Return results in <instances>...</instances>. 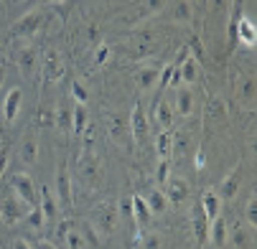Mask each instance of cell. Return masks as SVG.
I'll use <instances>...</instances> for the list:
<instances>
[{
  "label": "cell",
  "instance_id": "23",
  "mask_svg": "<svg viewBox=\"0 0 257 249\" xmlns=\"http://www.w3.org/2000/svg\"><path fill=\"white\" fill-rule=\"evenodd\" d=\"M234 94H237L239 104H244L247 110H252L254 107V79L252 77H239L237 87H234Z\"/></svg>",
  "mask_w": 257,
  "mask_h": 249
},
{
  "label": "cell",
  "instance_id": "52",
  "mask_svg": "<svg viewBox=\"0 0 257 249\" xmlns=\"http://www.w3.org/2000/svg\"><path fill=\"white\" fill-rule=\"evenodd\" d=\"M3 82H6V66H0V87H3Z\"/></svg>",
  "mask_w": 257,
  "mask_h": 249
},
{
  "label": "cell",
  "instance_id": "43",
  "mask_svg": "<svg viewBox=\"0 0 257 249\" xmlns=\"http://www.w3.org/2000/svg\"><path fill=\"white\" fill-rule=\"evenodd\" d=\"M87 41H89L92 46H99V44H102V31H99L97 23H89V26H87Z\"/></svg>",
  "mask_w": 257,
  "mask_h": 249
},
{
  "label": "cell",
  "instance_id": "19",
  "mask_svg": "<svg viewBox=\"0 0 257 249\" xmlns=\"http://www.w3.org/2000/svg\"><path fill=\"white\" fill-rule=\"evenodd\" d=\"M21 107H23V89L16 87V89H11V92L6 94V99H3V120H6L8 125L16 122Z\"/></svg>",
  "mask_w": 257,
  "mask_h": 249
},
{
  "label": "cell",
  "instance_id": "40",
  "mask_svg": "<svg viewBox=\"0 0 257 249\" xmlns=\"http://www.w3.org/2000/svg\"><path fill=\"white\" fill-rule=\"evenodd\" d=\"M71 97H74V102H77V104H87L89 92L84 89V84H82V82H74V84H71Z\"/></svg>",
  "mask_w": 257,
  "mask_h": 249
},
{
  "label": "cell",
  "instance_id": "54",
  "mask_svg": "<svg viewBox=\"0 0 257 249\" xmlns=\"http://www.w3.org/2000/svg\"><path fill=\"white\" fill-rule=\"evenodd\" d=\"M0 16H3V0H0Z\"/></svg>",
  "mask_w": 257,
  "mask_h": 249
},
{
  "label": "cell",
  "instance_id": "2",
  "mask_svg": "<svg viewBox=\"0 0 257 249\" xmlns=\"http://www.w3.org/2000/svg\"><path fill=\"white\" fill-rule=\"evenodd\" d=\"M77 181H79L87 191H94V188L102 186V181H104V168H102V160H99L94 153L84 150V153L79 155V160H77Z\"/></svg>",
  "mask_w": 257,
  "mask_h": 249
},
{
  "label": "cell",
  "instance_id": "17",
  "mask_svg": "<svg viewBox=\"0 0 257 249\" xmlns=\"http://www.w3.org/2000/svg\"><path fill=\"white\" fill-rule=\"evenodd\" d=\"M161 64L156 66V64H143V66H138V71H135V84L140 87V92H151L156 84H158V77H161Z\"/></svg>",
  "mask_w": 257,
  "mask_h": 249
},
{
  "label": "cell",
  "instance_id": "26",
  "mask_svg": "<svg viewBox=\"0 0 257 249\" xmlns=\"http://www.w3.org/2000/svg\"><path fill=\"white\" fill-rule=\"evenodd\" d=\"M156 122L161 130H171L173 127V120H176V112H173V104L171 102H156V112H153Z\"/></svg>",
  "mask_w": 257,
  "mask_h": 249
},
{
  "label": "cell",
  "instance_id": "14",
  "mask_svg": "<svg viewBox=\"0 0 257 249\" xmlns=\"http://www.w3.org/2000/svg\"><path fill=\"white\" fill-rule=\"evenodd\" d=\"M173 112H176L178 117H183V120L194 117V112H196V97H194L191 87H186V84L176 87V102H173Z\"/></svg>",
  "mask_w": 257,
  "mask_h": 249
},
{
  "label": "cell",
  "instance_id": "36",
  "mask_svg": "<svg viewBox=\"0 0 257 249\" xmlns=\"http://www.w3.org/2000/svg\"><path fill=\"white\" fill-rule=\"evenodd\" d=\"M31 229H41L44 226V221H46V216H44V211L39 208V206H33L28 213H26V219H23Z\"/></svg>",
  "mask_w": 257,
  "mask_h": 249
},
{
  "label": "cell",
  "instance_id": "27",
  "mask_svg": "<svg viewBox=\"0 0 257 249\" xmlns=\"http://www.w3.org/2000/svg\"><path fill=\"white\" fill-rule=\"evenodd\" d=\"M199 59L196 56H189L186 61H183L181 66H178V74H181V84H186V87H191V84H196V79H199Z\"/></svg>",
  "mask_w": 257,
  "mask_h": 249
},
{
  "label": "cell",
  "instance_id": "3",
  "mask_svg": "<svg viewBox=\"0 0 257 249\" xmlns=\"http://www.w3.org/2000/svg\"><path fill=\"white\" fill-rule=\"evenodd\" d=\"M28 211H31V206L23 203L16 193H11V196H6L3 201H0V219H3V224H8V226L21 224Z\"/></svg>",
  "mask_w": 257,
  "mask_h": 249
},
{
  "label": "cell",
  "instance_id": "51",
  "mask_svg": "<svg viewBox=\"0 0 257 249\" xmlns=\"http://www.w3.org/2000/svg\"><path fill=\"white\" fill-rule=\"evenodd\" d=\"M39 3H41V0H23V6L31 8V11H36V6H39Z\"/></svg>",
  "mask_w": 257,
  "mask_h": 249
},
{
  "label": "cell",
  "instance_id": "45",
  "mask_svg": "<svg viewBox=\"0 0 257 249\" xmlns=\"http://www.w3.org/2000/svg\"><path fill=\"white\" fill-rule=\"evenodd\" d=\"M189 51H194V56H199V61H201V56H204V49H201V41L196 39V36H194V39L189 41Z\"/></svg>",
  "mask_w": 257,
  "mask_h": 249
},
{
  "label": "cell",
  "instance_id": "6",
  "mask_svg": "<svg viewBox=\"0 0 257 249\" xmlns=\"http://www.w3.org/2000/svg\"><path fill=\"white\" fill-rule=\"evenodd\" d=\"M130 120V137L135 145H143L145 140H148V132H151V122H148V115H145V107L138 102L133 107V112L127 115Z\"/></svg>",
  "mask_w": 257,
  "mask_h": 249
},
{
  "label": "cell",
  "instance_id": "15",
  "mask_svg": "<svg viewBox=\"0 0 257 249\" xmlns=\"http://www.w3.org/2000/svg\"><path fill=\"white\" fill-rule=\"evenodd\" d=\"M161 191L166 193L168 203H183V201H189V198H191V186H189L186 178H176V175H171L168 181L163 183Z\"/></svg>",
  "mask_w": 257,
  "mask_h": 249
},
{
  "label": "cell",
  "instance_id": "39",
  "mask_svg": "<svg viewBox=\"0 0 257 249\" xmlns=\"http://www.w3.org/2000/svg\"><path fill=\"white\" fill-rule=\"evenodd\" d=\"M244 219L249 226H257V196H249L247 208H244Z\"/></svg>",
  "mask_w": 257,
  "mask_h": 249
},
{
  "label": "cell",
  "instance_id": "4",
  "mask_svg": "<svg viewBox=\"0 0 257 249\" xmlns=\"http://www.w3.org/2000/svg\"><path fill=\"white\" fill-rule=\"evenodd\" d=\"M11 188H13V193H16L23 203H28L31 208L39 206V191H36V181H33L28 173H13V175H11Z\"/></svg>",
  "mask_w": 257,
  "mask_h": 249
},
{
  "label": "cell",
  "instance_id": "20",
  "mask_svg": "<svg viewBox=\"0 0 257 249\" xmlns=\"http://www.w3.org/2000/svg\"><path fill=\"white\" fill-rule=\"evenodd\" d=\"M191 145H194V135L189 130H178L173 137H171V155L183 160L189 153H191Z\"/></svg>",
  "mask_w": 257,
  "mask_h": 249
},
{
  "label": "cell",
  "instance_id": "30",
  "mask_svg": "<svg viewBox=\"0 0 257 249\" xmlns=\"http://www.w3.org/2000/svg\"><path fill=\"white\" fill-rule=\"evenodd\" d=\"M145 203H148L153 216H161V213H166V208H168V198L161 188H153L148 196H145Z\"/></svg>",
  "mask_w": 257,
  "mask_h": 249
},
{
  "label": "cell",
  "instance_id": "44",
  "mask_svg": "<svg viewBox=\"0 0 257 249\" xmlns=\"http://www.w3.org/2000/svg\"><path fill=\"white\" fill-rule=\"evenodd\" d=\"M109 54H112V51H109V46H107V44H99L97 51H94V64H97V66H104L107 59H109Z\"/></svg>",
  "mask_w": 257,
  "mask_h": 249
},
{
  "label": "cell",
  "instance_id": "13",
  "mask_svg": "<svg viewBox=\"0 0 257 249\" xmlns=\"http://www.w3.org/2000/svg\"><path fill=\"white\" fill-rule=\"evenodd\" d=\"M242 175H244V168L242 165H234L224 178H222V183H219L216 193L222 201H234V196L239 193V186H242Z\"/></svg>",
  "mask_w": 257,
  "mask_h": 249
},
{
  "label": "cell",
  "instance_id": "11",
  "mask_svg": "<svg viewBox=\"0 0 257 249\" xmlns=\"http://www.w3.org/2000/svg\"><path fill=\"white\" fill-rule=\"evenodd\" d=\"M16 64H18L21 74L26 79H36L39 71H41V56H39V51H36L33 46H23L18 51V56H16Z\"/></svg>",
  "mask_w": 257,
  "mask_h": 249
},
{
  "label": "cell",
  "instance_id": "25",
  "mask_svg": "<svg viewBox=\"0 0 257 249\" xmlns=\"http://www.w3.org/2000/svg\"><path fill=\"white\" fill-rule=\"evenodd\" d=\"M227 115H229V107H227V102H224L222 97H211V99L206 102V112H204V117H206L209 122L227 120Z\"/></svg>",
  "mask_w": 257,
  "mask_h": 249
},
{
  "label": "cell",
  "instance_id": "28",
  "mask_svg": "<svg viewBox=\"0 0 257 249\" xmlns=\"http://www.w3.org/2000/svg\"><path fill=\"white\" fill-rule=\"evenodd\" d=\"M254 41H257L254 23H252L249 18H242V16H239V21H237V44H244V46L252 49Z\"/></svg>",
  "mask_w": 257,
  "mask_h": 249
},
{
  "label": "cell",
  "instance_id": "49",
  "mask_svg": "<svg viewBox=\"0 0 257 249\" xmlns=\"http://www.w3.org/2000/svg\"><path fill=\"white\" fill-rule=\"evenodd\" d=\"M13 249H33V246H31L28 241H23V239H16V241H13Z\"/></svg>",
  "mask_w": 257,
  "mask_h": 249
},
{
  "label": "cell",
  "instance_id": "9",
  "mask_svg": "<svg viewBox=\"0 0 257 249\" xmlns=\"http://www.w3.org/2000/svg\"><path fill=\"white\" fill-rule=\"evenodd\" d=\"M166 21L171 23H181V26H189L194 21V3L191 0H168V6L161 13Z\"/></svg>",
  "mask_w": 257,
  "mask_h": 249
},
{
  "label": "cell",
  "instance_id": "22",
  "mask_svg": "<svg viewBox=\"0 0 257 249\" xmlns=\"http://www.w3.org/2000/svg\"><path fill=\"white\" fill-rule=\"evenodd\" d=\"M130 213H133V219H135V224L140 229H148L153 213H151L148 203H145V196H133L130 198Z\"/></svg>",
  "mask_w": 257,
  "mask_h": 249
},
{
  "label": "cell",
  "instance_id": "35",
  "mask_svg": "<svg viewBox=\"0 0 257 249\" xmlns=\"http://www.w3.org/2000/svg\"><path fill=\"white\" fill-rule=\"evenodd\" d=\"M79 231H82V236H84L87 246H99L102 236H99V234L94 231V226H92L89 221H82V224H79Z\"/></svg>",
  "mask_w": 257,
  "mask_h": 249
},
{
  "label": "cell",
  "instance_id": "41",
  "mask_svg": "<svg viewBox=\"0 0 257 249\" xmlns=\"http://www.w3.org/2000/svg\"><path fill=\"white\" fill-rule=\"evenodd\" d=\"M166 6H168V0H145V13L148 16H161Z\"/></svg>",
  "mask_w": 257,
  "mask_h": 249
},
{
  "label": "cell",
  "instance_id": "38",
  "mask_svg": "<svg viewBox=\"0 0 257 249\" xmlns=\"http://www.w3.org/2000/svg\"><path fill=\"white\" fill-rule=\"evenodd\" d=\"M206 6L211 11V16H227L229 13V0H206Z\"/></svg>",
  "mask_w": 257,
  "mask_h": 249
},
{
  "label": "cell",
  "instance_id": "42",
  "mask_svg": "<svg viewBox=\"0 0 257 249\" xmlns=\"http://www.w3.org/2000/svg\"><path fill=\"white\" fill-rule=\"evenodd\" d=\"M168 178H171V163H168V160H161V163H158V170H156V181H158V186H163Z\"/></svg>",
  "mask_w": 257,
  "mask_h": 249
},
{
  "label": "cell",
  "instance_id": "33",
  "mask_svg": "<svg viewBox=\"0 0 257 249\" xmlns=\"http://www.w3.org/2000/svg\"><path fill=\"white\" fill-rule=\"evenodd\" d=\"M171 137H173L171 130H161L156 137V153L161 160H168V155H171Z\"/></svg>",
  "mask_w": 257,
  "mask_h": 249
},
{
  "label": "cell",
  "instance_id": "46",
  "mask_svg": "<svg viewBox=\"0 0 257 249\" xmlns=\"http://www.w3.org/2000/svg\"><path fill=\"white\" fill-rule=\"evenodd\" d=\"M189 56H191V51H189V46H183V49H181V51H178V54H176V61H173V66H176V69H178V66H181V64H183V61H186V59H189Z\"/></svg>",
  "mask_w": 257,
  "mask_h": 249
},
{
  "label": "cell",
  "instance_id": "10",
  "mask_svg": "<svg viewBox=\"0 0 257 249\" xmlns=\"http://www.w3.org/2000/svg\"><path fill=\"white\" fill-rule=\"evenodd\" d=\"M107 132H109V137H112L120 148H130V142H133V137H130V120H127V115H122V112H117V115H109V120H107Z\"/></svg>",
  "mask_w": 257,
  "mask_h": 249
},
{
  "label": "cell",
  "instance_id": "18",
  "mask_svg": "<svg viewBox=\"0 0 257 249\" xmlns=\"http://www.w3.org/2000/svg\"><path fill=\"white\" fill-rule=\"evenodd\" d=\"M18 155H21V163L23 165H36V160H39V137H36V132H26L23 137H21V150H18Z\"/></svg>",
  "mask_w": 257,
  "mask_h": 249
},
{
  "label": "cell",
  "instance_id": "29",
  "mask_svg": "<svg viewBox=\"0 0 257 249\" xmlns=\"http://www.w3.org/2000/svg\"><path fill=\"white\" fill-rule=\"evenodd\" d=\"M201 208H204V213H206V219L211 221V219H216L219 213H222V198H219V193L216 191H206L204 196H201Z\"/></svg>",
  "mask_w": 257,
  "mask_h": 249
},
{
  "label": "cell",
  "instance_id": "32",
  "mask_svg": "<svg viewBox=\"0 0 257 249\" xmlns=\"http://www.w3.org/2000/svg\"><path fill=\"white\" fill-rule=\"evenodd\" d=\"M71 112H74V107H69V104H59L54 110V125L61 132H71Z\"/></svg>",
  "mask_w": 257,
  "mask_h": 249
},
{
  "label": "cell",
  "instance_id": "53",
  "mask_svg": "<svg viewBox=\"0 0 257 249\" xmlns=\"http://www.w3.org/2000/svg\"><path fill=\"white\" fill-rule=\"evenodd\" d=\"M0 66H3V49H0Z\"/></svg>",
  "mask_w": 257,
  "mask_h": 249
},
{
  "label": "cell",
  "instance_id": "31",
  "mask_svg": "<svg viewBox=\"0 0 257 249\" xmlns=\"http://www.w3.org/2000/svg\"><path fill=\"white\" fill-rule=\"evenodd\" d=\"M89 127V115H87V107L84 104H74V112H71V132L77 137Z\"/></svg>",
  "mask_w": 257,
  "mask_h": 249
},
{
  "label": "cell",
  "instance_id": "5",
  "mask_svg": "<svg viewBox=\"0 0 257 249\" xmlns=\"http://www.w3.org/2000/svg\"><path fill=\"white\" fill-rule=\"evenodd\" d=\"M64 74H66V64H64L61 54L54 51V49H49V51L44 54V59H41V77H44L49 84H56V82L64 79Z\"/></svg>",
  "mask_w": 257,
  "mask_h": 249
},
{
  "label": "cell",
  "instance_id": "1",
  "mask_svg": "<svg viewBox=\"0 0 257 249\" xmlns=\"http://www.w3.org/2000/svg\"><path fill=\"white\" fill-rule=\"evenodd\" d=\"M89 224L94 226V231L104 239V236H112L117 231V224H120V206L112 203V201H104V203H97L92 211H89Z\"/></svg>",
  "mask_w": 257,
  "mask_h": 249
},
{
  "label": "cell",
  "instance_id": "50",
  "mask_svg": "<svg viewBox=\"0 0 257 249\" xmlns=\"http://www.w3.org/2000/svg\"><path fill=\"white\" fill-rule=\"evenodd\" d=\"M33 249H56V246H54L51 241H36V244H33Z\"/></svg>",
  "mask_w": 257,
  "mask_h": 249
},
{
  "label": "cell",
  "instance_id": "34",
  "mask_svg": "<svg viewBox=\"0 0 257 249\" xmlns=\"http://www.w3.org/2000/svg\"><path fill=\"white\" fill-rule=\"evenodd\" d=\"M64 244H66V249H84V246H87V241H84V236H82L79 226H71V229L66 231Z\"/></svg>",
  "mask_w": 257,
  "mask_h": 249
},
{
  "label": "cell",
  "instance_id": "21",
  "mask_svg": "<svg viewBox=\"0 0 257 249\" xmlns=\"http://www.w3.org/2000/svg\"><path fill=\"white\" fill-rule=\"evenodd\" d=\"M227 234H229V224H227V219L219 213L216 219H211V224H209V241L216 246V249H224L227 246Z\"/></svg>",
  "mask_w": 257,
  "mask_h": 249
},
{
  "label": "cell",
  "instance_id": "16",
  "mask_svg": "<svg viewBox=\"0 0 257 249\" xmlns=\"http://www.w3.org/2000/svg\"><path fill=\"white\" fill-rule=\"evenodd\" d=\"M189 221H191V234H194V239H196L199 244H206V241H209V224H211V221L206 219V213H204V208H201L199 201L191 206Z\"/></svg>",
  "mask_w": 257,
  "mask_h": 249
},
{
  "label": "cell",
  "instance_id": "8",
  "mask_svg": "<svg viewBox=\"0 0 257 249\" xmlns=\"http://www.w3.org/2000/svg\"><path fill=\"white\" fill-rule=\"evenodd\" d=\"M44 21H46V16L41 11H28L26 16H21L16 21V26H13L11 33L16 36V39H28V36H36V33L44 28Z\"/></svg>",
  "mask_w": 257,
  "mask_h": 249
},
{
  "label": "cell",
  "instance_id": "47",
  "mask_svg": "<svg viewBox=\"0 0 257 249\" xmlns=\"http://www.w3.org/2000/svg\"><path fill=\"white\" fill-rule=\"evenodd\" d=\"M71 226H74L71 221H61V224H59V229H56V241H64V236H66V231H69Z\"/></svg>",
  "mask_w": 257,
  "mask_h": 249
},
{
  "label": "cell",
  "instance_id": "7",
  "mask_svg": "<svg viewBox=\"0 0 257 249\" xmlns=\"http://www.w3.org/2000/svg\"><path fill=\"white\" fill-rule=\"evenodd\" d=\"M54 186H56V201L59 206L69 208L74 203V183H71V175H69V165L61 163L59 170H56V178H54Z\"/></svg>",
  "mask_w": 257,
  "mask_h": 249
},
{
  "label": "cell",
  "instance_id": "37",
  "mask_svg": "<svg viewBox=\"0 0 257 249\" xmlns=\"http://www.w3.org/2000/svg\"><path fill=\"white\" fill-rule=\"evenodd\" d=\"M140 244H143V249H161L163 246V239L156 231H145L143 239H140Z\"/></svg>",
  "mask_w": 257,
  "mask_h": 249
},
{
  "label": "cell",
  "instance_id": "12",
  "mask_svg": "<svg viewBox=\"0 0 257 249\" xmlns=\"http://www.w3.org/2000/svg\"><path fill=\"white\" fill-rule=\"evenodd\" d=\"M227 246L232 249H254V226L249 224H232L227 234Z\"/></svg>",
  "mask_w": 257,
  "mask_h": 249
},
{
  "label": "cell",
  "instance_id": "55",
  "mask_svg": "<svg viewBox=\"0 0 257 249\" xmlns=\"http://www.w3.org/2000/svg\"><path fill=\"white\" fill-rule=\"evenodd\" d=\"M51 3H64V0H51Z\"/></svg>",
  "mask_w": 257,
  "mask_h": 249
},
{
  "label": "cell",
  "instance_id": "48",
  "mask_svg": "<svg viewBox=\"0 0 257 249\" xmlns=\"http://www.w3.org/2000/svg\"><path fill=\"white\" fill-rule=\"evenodd\" d=\"M8 148H3V150H0V175H3L6 173V168H8Z\"/></svg>",
  "mask_w": 257,
  "mask_h": 249
},
{
  "label": "cell",
  "instance_id": "24",
  "mask_svg": "<svg viewBox=\"0 0 257 249\" xmlns=\"http://www.w3.org/2000/svg\"><path fill=\"white\" fill-rule=\"evenodd\" d=\"M39 208L44 211V216H46V221H54L56 216H59V201H56V196H54V191L49 188V186H44L41 188V201H39Z\"/></svg>",
  "mask_w": 257,
  "mask_h": 249
}]
</instances>
